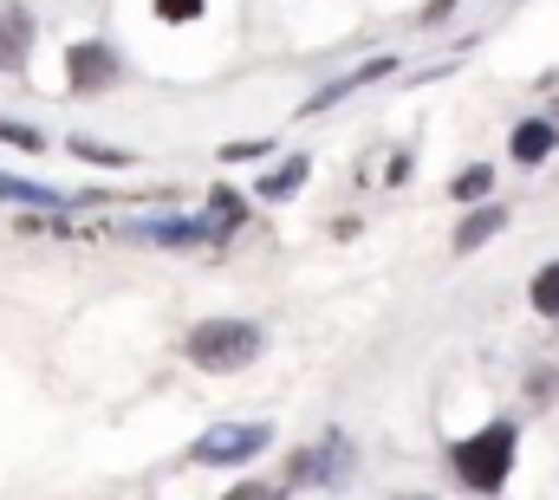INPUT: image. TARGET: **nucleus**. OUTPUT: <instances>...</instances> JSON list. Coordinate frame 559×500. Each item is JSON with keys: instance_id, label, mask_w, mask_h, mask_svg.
Masks as SVG:
<instances>
[{"instance_id": "f257e3e1", "label": "nucleus", "mask_w": 559, "mask_h": 500, "mask_svg": "<svg viewBox=\"0 0 559 500\" xmlns=\"http://www.w3.org/2000/svg\"><path fill=\"white\" fill-rule=\"evenodd\" d=\"M261 352H267V332L254 319H202L182 345V358L195 371H248Z\"/></svg>"}, {"instance_id": "f03ea898", "label": "nucleus", "mask_w": 559, "mask_h": 500, "mask_svg": "<svg viewBox=\"0 0 559 500\" xmlns=\"http://www.w3.org/2000/svg\"><path fill=\"white\" fill-rule=\"evenodd\" d=\"M514 449H521V429H514V422H488V429H475L468 442H455L449 462H455L462 488L501 495V481H508V468H514Z\"/></svg>"}, {"instance_id": "7ed1b4c3", "label": "nucleus", "mask_w": 559, "mask_h": 500, "mask_svg": "<svg viewBox=\"0 0 559 500\" xmlns=\"http://www.w3.org/2000/svg\"><path fill=\"white\" fill-rule=\"evenodd\" d=\"M267 449V422H215L195 449H189V462L195 468H228V462H248V455H261Z\"/></svg>"}, {"instance_id": "20e7f679", "label": "nucleus", "mask_w": 559, "mask_h": 500, "mask_svg": "<svg viewBox=\"0 0 559 500\" xmlns=\"http://www.w3.org/2000/svg\"><path fill=\"white\" fill-rule=\"evenodd\" d=\"M118 79H124V66H118V52H111L105 39H79V46L66 52V85H72V98L111 92Z\"/></svg>"}, {"instance_id": "39448f33", "label": "nucleus", "mask_w": 559, "mask_h": 500, "mask_svg": "<svg viewBox=\"0 0 559 500\" xmlns=\"http://www.w3.org/2000/svg\"><path fill=\"white\" fill-rule=\"evenodd\" d=\"M286 481H299V488H345V481H352V442L332 436V442H319V449H299L293 468H286Z\"/></svg>"}, {"instance_id": "423d86ee", "label": "nucleus", "mask_w": 559, "mask_h": 500, "mask_svg": "<svg viewBox=\"0 0 559 500\" xmlns=\"http://www.w3.org/2000/svg\"><path fill=\"white\" fill-rule=\"evenodd\" d=\"M131 241H156V248H215L222 235L209 222H131Z\"/></svg>"}, {"instance_id": "0eeeda50", "label": "nucleus", "mask_w": 559, "mask_h": 500, "mask_svg": "<svg viewBox=\"0 0 559 500\" xmlns=\"http://www.w3.org/2000/svg\"><path fill=\"white\" fill-rule=\"evenodd\" d=\"M33 52V13L26 7H0V72H20Z\"/></svg>"}, {"instance_id": "6e6552de", "label": "nucleus", "mask_w": 559, "mask_h": 500, "mask_svg": "<svg viewBox=\"0 0 559 500\" xmlns=\"http://www.w3.org/2000/svg\"><path fill=\"white\" fill-rule=\"evenodd\" d=\"M384 72H391V59H365V66H352L345 79H332V85H325L319 98H306V111H332V105H338L345 92H358V85H371V79H384Z\"/></svg>"}, {"instance_id": "1a4fd4ad", "label": "nucleus", "mask_w": 559, "mask_h": 500, "mask_svg": "<svg viewBox=\"0 0 559 500\" xmlns=\"http://www.w3.org/2000/svg\"><path fill=\"white\" fill-rule=\"evenodd\" d=\"M554 143H559V130L547 124V118H527V124L514 130V163H527V169H534V163H547V156H554Z\"/></svg>"}, {"instance_id": "9d476101", "label": "nucleus", "mask_w": 559, "mask_h": 500, "mask_svg": "<svg viewBox=\"0 0 559 500\" xmlns=\"http://www.w3.org/2000/svg\"><path fill=\"white\" fill-rule=\"evenodd\" d=\"M501 228H508V209H475V215L455 228V253H475L481 241H495Z\"/></svg>"}, {"instance_id": "9b49d317", "label": "nucleus", "mask_w": 559, "mask_h": 500, "mask_svg": "<svg viewBox=\"0 0 559 500\" xmlns=\"http://www.w3.org/2000/svg\"><path fill=\"white\" fill-rule=\"evenodd\" d=\"M0 195L20 202V209H72L59 189H46V182H20V176H0Z\"/></svg>"}, {"instance_id": "f8f14e48", "label": "nucleus", "mask_w": 559, "mask_h": 500, "mask_svg": "<svg viewBox=\"0 0 559 500\" xmlns=\"http://www.w3.org/2000/svg\"><path fill=\"white\" fill-rule=\"evenodd\" d=\"M241 222H248V209H241V195H235V189H215V195H209V228H215V235L228 241V235H235Z\"/></svg>"}, {"instance_id": "ddd939ff", "label": "nucleus", "mask_w": 559, "mask_h": 500, "mask_svg": "<svg viewBox=\"0 0 559 500\" xmlns=\"http://www.w3.org/2000/svg\"><path fill=\"white\" fill-rule=\"evenodd\" d=\"M299 182H306V156H286L280 169H267V176H261V195H267V202H286Z\"/></svg>"}, {"instance_id": "4468645a", "label": "nucleus", "mask_w": 559, "mask_h": 500, "mask_svg": "<svg viewBox=\"0 0 559 500\" xmlns=\"http://www.w3.org/2000/svg\"><path fill=\"white\" fill-rule=\"evenodd\" d=\"M527 299H534V312H540V319H559V260H554V266H540V273H534Z\"/></svg>"}, {"instance_id": "2eb2a0df", "label": "nucleus", "mask_w": 559, "mask_h": 500, "mask_svg": "<svg viewBox=\"0 0 559 500\" xmlns=\"http://www.w3.org/2000/svg\"><path fill=\"white\" fill-rule=\"evenodd\" d=\"M488 189H495V169H488V163H475V169H462V176L449 182V195H455V202H481Z\"/></svg>"}, {"instance_id": "dca6fc26", "label": "nucleus", "mask_w": 559, "mask_h": 500, "mask_svg": "<svg viewBox=\"0 0 559 500\" xmlns=\"http://www.w3.org/2000/svg\"><path fill=\"white\" fill-rule=\"evenodd\" d=\"M72 156L79 163H105V169H124L131 163V150H105V143H85V136H72Z\"/></svg>"}, {"instance_id": "f3484780", "label": "nucleus", "mask_w": 559, "mask_h": 500, "mask_svg": "<svg viewBox=\"0 0 559 500\" xmlns=\"http://www.w3.org/2000/svg\"><path fill=\"white\" fill-rule=\"evenodd\" d=\"M0 143H20V150H39V130H33V124H13V118H0Z\"/></svg>"}, {"instance_id": "a211bd4d", "label": "nucleus", "mask_w": 559, "mask_h": 500, "mask_svg": "<svg viewBox=\"0 0 559 500\" xmlns=\"http://www.w3.org/2000/svg\"><path fill=\"white\" fill-rule=\"evenodd\" d=\"M156 13H163V20H195L202 0H156Z\"/></svg>"}, {"instance_id": "6ab92c4d", "label": "nucleus", "mask_w": 559, "mask_h": 500, "mask_svg": "<svg viewBox=\"0 0 559 500\" xmlns=\"http://www.w3.org/2000/svg\"><path fill=\"white\" fill-rule=\"evenodd\" d=\"M222 156H228V163H254V156H267V143H228Z\"/></svg>"}, {"instance_id": "aec40b11", "label": "nucleus", "mask_w": 559, "mask_h": 500, "mask_svg": "<svg viewBox=\"0 0 559 500\" xmlns=\"http://www.w3.org/2000/svg\"><path fill=\"white\" fill-rule=\"evenodd\" d=\"M228 500H280V495L267 488V481H241V488H235Z\"/></svg>"}, {"instance_id": "412c9836", "label": "nucleus", "mask_w": 559, "mask_h": 500, "mask_svg": "<svg viewBox=\"0 0 559 500\" xmlns=\"http://www.w3.org/2000/svg\"><path fill=\"white\" fill-rule=\"evenodd\" d=\"M411 500H417V495H411Z\"/></svg>"}]
</instances>
